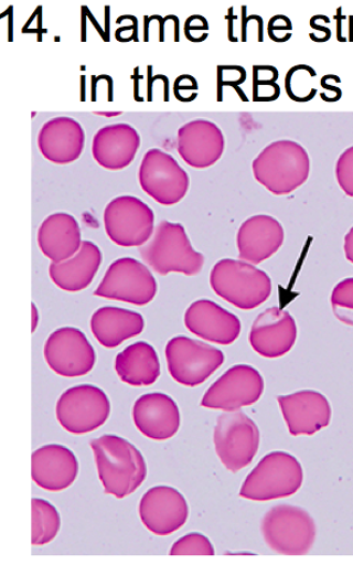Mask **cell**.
Returning <instances> with one entry per match:
<instances>
[{
  "instance_id": "cell-20",
  "label": "cell",
  "mask_w": 353,
  "mask_h": 565,
  "mask_svg": "<svg viewBox=\"0 0 353 565\" xmlns=\"http://www.w3.org/2000/svg\"><path fill=\"white\" fill-rule=\"evenodd\" d=\"M132 422L143 437L163 441L179 433L181 412L168 395L153 393L138 398L132 407Z\"/></svg>"
},
{
  "instance_id": "cell-16",
  "label": "cell",
  "mask_w": 353,
  "mask_h": 565,
  "mask_svg": "<svg viewBox=\"0 0 353 565\" xmlns=\"http://www.w3.org/2000/svg\"><path fill=\"white\" fill-rule=\"evenodd\" d=\"M223 130L213 121L197 119L183 125L176 136V151L194 169H208L225 152Z\"/></svg>"
},
{
  "instance_id": "cell-17",
  "label": "cell",
  "mask_w": 353,
  "mask_h": 565,
  "mask_svg": "<svg viewBox=\"0 0 353 565\" xmlns=\"http://www.w3.org/2000/svg\"><path fill=\"white\" fill-rule=\"evenodd\" d=\"M277 401L292 437L314 436L331 423V404L318 391L303 390Z\"/></svg>"
},
{
  "instance_id": "cell-2",
  "label": "cell",
  "mask_w": 353,
  "mask_h": 565,
  "mask_svg": "<svg viewBox=\"0 0 353 565\" xmlns=\"http://www.w3.org/2000/svg\"><path fill=\"white\" fill-rule=\"evenodd\" d=\"M253 170L256 181L269 192L289 195L307 182L311 159L301 143L277 140L256 157Z\"/></svg>"
},
{
  "instance_id": "cell-24",
  "label": "cell",
  "mask_w": 353,
  "mask_h": 565,
  "mask_svg": "<svg viewBox=\"0 0 353 565\" xmlns=\"http://www.w3.org/2000/svg\"><path fill=\"white\" fill-rule=\"evenodd\" d=\"M141 137L129 124L101 127L93 140L95 161L107 170L117 171L129 167L140 149Z\"/></svg>"
},
{
  "instance_id": "cell-23",
  "label": "cell",
  "mask_w": 353,
  "mask_h": 565,
  "mask_svg": "<svg viewBox=\"0 0 353 565\" xmlns=\"http://www.w3.org/2000/svg\"><path fill=\"white\" fill-rule=\"evenodd\" d=\"M79 462L75 454L63 445H46L32 457L33 481L40 488L57 492L76 482Z\"/></svg>"
},
{
  "instance_id": "cell-37",
  "label": "cell",
  "mask_w": 353,
  "mask_h": 565,
  "mask_svg": "<svg viewBox=\"0 0 353 565\" xmlns=\"http://www.w3.org/2000/svg\"><path fill=\"white\" fill-rule=\"evenodd\" d=\"M39 320H40V317H39V310L35 306V303L33 302L32 303V332H35L36 331V328L39 326Z\"/></svg>"
},
{
  "instance_id": "cell-7",
  "label": "cell",
  "mask_w": 353,
  "mask_h": 565,
  "mask_svg": "<svg viewBox=\"0 0 353 565\" xmlns=\"http://www.w3.org/2000/svg\"><path fill=\"white\" fill-rule=\"evenodd\" d=\"M214 444L221 462L235 473L254 461L259 450L260 433L254 419L245 413L226 412L216 419Z\"/></svg>"
},
{
  "instance_id": "cell-12",
  "label": "cell",
  "mask_w": 353,
  "mask_h": 565,
  "mask_svg": "<svg viewBox=\"0 0 353 565\" xmlns=\"http://www.w3.org/2000/svg\"><path fill=\"white\" fill-rule=\"evenodd\" d=\"M139 182L147 195L167 207L180 204L190 186L188 172L171 154L159 149L143 156Z\"/></svg>"
},
{
  "instance_id": "cell-8",
  "label": "cell",
  "mask_w": 353,
  "mask_h": 565,
  "mask_svg": "<svg viewBox=\"0 0 353 565\" xmlns=\"http://www.w3.org/2000/svg\"><path fill=\"white\" fill-rule=\"evenodd\" d=\"M165 355L172 380L188 387L207 382L225 362V354L217 348L186 337L171 339Z\"/></svg>"
},
{
  "instance_id": "cell-28",
  "label": "cell",
  "mask_w": 353,
  "mask_h": 565,
  "mask_svg": "<svg viewBox=\"0 0 353 565\" xmlns=\"http://www.w3.org/2000/svg\"><path fill=\"white\" fill-rule=\"evenodd\" d=\"M115 371L119 379L131 386L153 385L160 376V361L154 347L137 342L117 354Z\"/></svg>"
},
{
  "instance_id": "cell-15",
  "label": "cell",
  "mask_w": 353,
  "mask_h": 565,
  "mask_svg": "<svg viewBox=\"0 0 353 565\" xmlns=\"http://www.w3.org/2000/svg\"><path fill=\"white\" fill-rule=\"evenodd\" d=\"M139 514L147 530L163 537L185 525L189 505L179 490L159 486L145 492L139 504Z\"/></svg>"
},
{
  "instance_id": "cell-10",
  "label": "cell",
  "mask_w": 353,
  "mask_h": 565,
  "mask_svg": "<svg viewBox=\"0 0 353 565\" xmlns=\"http://www.w3.org/2000/svg\"><path fill=\"white\" fill-rule=\"evenodd\" d=\"M108 237L122 248H135L149 243L154 227V212L136 196L115 198L103 215Z\"/></svg>"
},
{
  "instance_id": "cell-25",
  "label": "cell",
  "mask_w": 353,
  "mask_h": 565,
  "mask_svg": "<svg viewBox=\"0 0 353 565\" xmlns=\"http://www.w3.org/2000/svg\"><path fill=\"white\" fill-rule=\"evenodd\" d=\"M39 248L52 263L61 264L82 248V231L75 216L54 213L43 221L38 231Z\"/></svg>"
},
{
  "instance_id": "cell-14",
  "label": "cell",
  "mask_w": 353,
  "mask_h": 565,
  "mask_svg": "<svg viewBox=\"0 0 353 565\" xmlns=\"http://www.w3.org/2000/svg\"><path fill=\"white\" fill-rule=\"evenodd\" d=\"M264 393L261 374L253 366L237 365L229 369L204 394L203 408L237 412L259 401Z\"/></svg>"
},
{
  "instance_id": "cell-6",
  "label": "cell",
  "mask_w": 353,
  "mask_h": 565,
  "mask_svg": "<svg viewBox=\"0 0 353 565\" xmlns=\"http://www.w3.org/2000/svg\"><path fill=\"white\" fill-rule=\"evenodd\" d=\"M302 483L300 461L287 452H271L246 477L239 495L258 502L285 499L297 494Z\"/></svg>"
},
{
  "instance_id": "cell-27",
  "label": "cell",
  "mask_w": 353,
  "mask_h": 565,
  "mask_svg": "<svg viewBox=\"0 0 353 565\" xmlns=\"http://www.w3.org/2000/svg\"><path fill=\"white\" fill-rule=\"evenodd\" d=\"M143 329L145 320L140 313L121 308H100L92 317L93 334L108 350L139 337Z\"/></svg>"
},
{
  "instance_id": "cell-21",
  "label": "cell",
  "mask_w": 353,
  "mask_h": 565,
  "mask_svg": "<svg viewBox=\"0 0 353 565\" xmlns=\"http://www.w3.org/2000/svg\"><path fill=\"white\" fill-rule=\"evenodd\" d=\"M38 147L41 154L54 164L76 162L85 147V130L77 120L58 116L41 127Z\"/></svg>"
},
{
  "instance_id": "cell-1",
  "label": "cell",
  "mask_w": 353,
  "mask_h": 565,
  "mask_svg": "<svg viewBox=\"0 0 353 565\" xmlns=\"http://www.w3.org/2000/svg\"><path fill=\"white\" fill-rule=\"evenodd\" d=\"M90 446L106 494L125 499L143 484L147 466L135 445L121 437L103 436L92 440Z\"/></svg>"
},
{
  "instance_id": "cell-13",
  "label": "cell",
  "mask_w": 353,
  "mask_h": 565,
  "mask_svg": "<svg viewBox=\"0 0 353 565\" xmlns=\"http://www.w3.org/2000/svg\"><path fill=\"white\" fill-rule=\"evenodd\" d=\"M43 354L51 370L65 379L90 373L97 359L84 332L72 327L55 330L44 343Z\"/></svg>"
},
{
  "instance_id": "cell-5",
  "label": "cell",
  "mask_w": 353,
  "mask_h": 565,
  "mask_svg": "<svg viewBox=\"0 0 353 565\" xmlns=\"http://www.w3.org/2000/svg\"><path fill=\"white\" fill-rule=\"evenodd\" d=\"M261 534L278 555L304 556L314 545L317 525L307 511L297 505L278 504L264 515Z\"/></svg>"
},
{
  "instance_id": "cell-19",
  "label": "cell",
  "mask_w": 353,
  "mask_h": 565,
  "mask_svg": "<svg viewBox=\"0 0 353 565\" xmlns=\"http://www.w3.org/2000/svg\"><path fill=\"white\" fill-rule=\"evenodd\" d=\"M184 323L200 339L223 345L237 341L242 332V322L237 316L207 299L191 303Z\"/></svg>"
},
{
  "instance_id": "cell-18",
  "label": "cell",
  "mask_w": 353,
  "mask_h": 565,
  "mask_svg": "<svg viewBox=\"0 0 353 565\" xmlns=\"http://www.w3.org/2000/svg\"><path fill=\"white\" fill-rule=\"evenodd\" d=\"M248 340L254 351L263 358H281L296 345L298 326L288 311L274 307L256 318Z\"/></svg>"
},
{
  "instance_id": "cell-9",
  "label": "cell",
  "mask_w": 353,
  "mask_h": 565,
  "mask_svg": "<svg viewBox=\"0 0 353 565\" xmlns=\"http://www.w3.org/2000/svg\"><path fill=\"white\" fill-rule=\"evenodd\" d=\"M111 405L105 391L94 385L71 387L56 403L58 424L75 436L95 431L108 422Z\"/></svg>"
},
{
  "instance_id": "cell-31",
  "label": "cell",
  "mask_w": 353,
  "mask_h": 565,
  "mask_svg": "<svg viewBox=\"0 0 353 565\" xmlns=\"http://www.w3.org/2000/svg\"><path fill=\"white\" fill-rule=\"evenodd\" d=\"M171 556H214L211 541L201 533H190L176 541L171 547Z\"/></svg>"
},
{
  "instance_id": "cell-33",
  "label": "cell",
  "mask_w": 353,
  "mask_h": 565,
  "mask_svg": "<svg viewBox=\"0 0 353 565\" xmlns=\"http://www.w3.org/2000/svg\"><path fill=\"white\" fill-rule=\"evenodd\" d=\"M208 29H210V24H208L207 20L200 17V14H195V17L189 18L184 25V32H185L186 39H189L190 35L193 34V32H195V31H200V32L208 31Z\"/></svg>"
},
{
  "instance_id": "cell-11",
  "label": "cell",
  "mask_w": 353,
  "mask_h": 565,
  "mask_svg": "<svg viewBox=\"0 0 353 565\" xmlns=\"http://www.w3.org/2000/svg\"><path fill=\"white\" fill-rule=\"evenodd\" d=\"M157 291L150 268L136 258L124 257L110 265L95 296L145 307L156 298Z\"/></svg>"
},
{
  "instance_id": "cell-3",
  "label": "cell",
  "mask_w": 353,
  "mask_h": 565,
  "mask_svg": "<svg viewBox=\"0 0 353 565\" xmlns=\"http://www.w3.org/2000/svg\"><path fill=\"white\" fill-rule=\"evenodd\" d=\"M139 253L143 264L163 277L170 273L195 277L204 266L203 254L193 248L180 223L160 222L150 242L140 246Z\"/></svg>"
},
{
  "instance_id": "cell-22",
  "label": "cell",
  "mask_w": 353,
  "mask_h": 565,
  "mask_svg": "<svg viewBox=\"0 0 353 565\" xmlns=\"http://www.w3.org/2000/svg\"><path fill=\"white\" fill-rule=\"evenodd\" d=\"M285 228L271 215H254L245 221L237 235L239 258L254 266L272 257L285 243Z\"/></svg>"
},
{
  "instance_id": "cell-32",
  "label": "cell",
  "mask_w": 353,
  "mask_h": 565,
  "mask_svg": "<svg viewBox=\"0 0 353 565\" xmlns=\"http://www.w3.org/2000/svg\"><path fill=\"white\" fill-rule=\"evenodd\" d=\"M335 178L342 191L353 198V147L345 150L338 159Z\"/></svg>"
},
{
  "instance_id": "cell-30",
  "label": "cell",
  "mask_w": 353,
  "mask_h": 565,
  "mask_svg": "<svg viewBox=\"0 0 353 565\" xmlns=\"http://www.w3.org/2000/svg\"><path fill=\"white\" fill-rule=\"evenodd\" d=\"M331 303L338 320L353 327V278L345 279L334 287Z\"/></svg>"
},
{
  "instance_id": "cell-26",
  "label": "cell",
  "mask_w": 353,
  "mask_h": 565,
  "mask_svg": "<svg viewBox=\"0 0 353 565\" xmlns=\"http://www.w3.org/2000/svg\"><path fill=\"white\" fill-rule=\"evenodd\" d=\"M103 255L98 245L83 241L81 250L64 263H52L50 277L63 291L76 294L90 286L101 265Z\"/></svg>"
},
{
  "instance_id": "cell-29",
  "label": "cell",
  "mask_w": 353,
  "mask_h": 565,
  "mask_svg": "<svg viewBox=\"0 0 353 565\" xmlns=\"http://www.w3.org/2000/svg\"><path fill=\"white\" fill-rule=\"evenodd\" d=\"M32 526V544L46 545L53 542L61 531V514L51 502L33 499Z\"/></svg>"
},
{
  "instance_id": "cell-35",
  "label": "cell",
  "mask_w": 353,
  "mask_h": 565,
  "mask_svg": "<svg viewBox=\"0 0 353 565\" xmlns=\"http://www.w3.org/2000/svg\"><path fill=\"white\" fill-rule=\"evenodd\" d=\"M344 252L347 260L353 265V226L344 238Z\"/></svg>"
},
{
  "instance_id": "cell-34",
  "label": "cell",
  "mask_w": 353,
  "mask_h": 565,
  "mask_svg": "<svg viewBox=\"0 0 353 565\" xmlns=\"http://www.w3.org/2000/svg\"><path fill=\"white\" fill-rule=\"evenodd\" d=\"M185 81L186 75H183L175 79L173 85V93L175 97H179L181 93L193 92L199 89V84L194 77L190 76L188 83H185Z\"/></svg>"
},
{
  "instance_id": "cell-4",
  "label": "cell",
  "mask_w": 353,
  "mask_h": 565,
  "mask_svg": "<svg viewBox=\"0 0 353 565\" xmlns=\"http://www.w3.org/2000/svg\"><path fill=\"white\" fill-rule=\"evenodd\" d=\"M213 291L233 307L255 310L267 301L272 282L267 273L243 259H220L211 273Z\"/></svg>"
},
{
  "instance_id": "cell-36",
  "label": "cell",
  "mask_w": 353,
  "mask_h": 565,
  "mask_svg": "<svg viewBox=\"0 0 353 565\" xmlns=\"http://www.w3.org/2000/svg\"><path fill=\"white\" fill-rule=\"evenodd\" d=\"M156 18L157 20L159 21L160 23V26H159V41H164L165 40V31H164V24L167 21L169 20H173V14H169L168 18L165 19H161L160 17H158V14H156Z\"/></svg>"
},
{
  "instance_id": "cell-38",
  "label": "cell",
  "mask_w": 353,
  "mask_h": 565,
  "mask_svg": "<svg viewBox=\"0 0 353 565\" xmlns=\"http://www.w3.org/2000/svg\"><path fill=\"white\" fill-rule=\"evenodd\" d=\"M321 85L323 89H328L330 92H335L336 94H342V90L340 88H335V86H331L327 83L325 79H321Z\"/></svg>"
}]
</instances>
